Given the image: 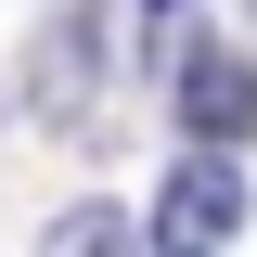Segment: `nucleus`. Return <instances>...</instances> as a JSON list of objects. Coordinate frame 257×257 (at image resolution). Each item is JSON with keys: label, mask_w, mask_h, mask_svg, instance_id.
Wrapping results in <instances>:
<instances>
[{"label": "nucleus", "mask_w": 257, "mask_h": 257, "mask_svg": "<svg viewBox=\"0 0 257 257\" xmlns=\"http://www.w3.org/2000/svg\"><path fill=\"white\" fill-rule=\"evenodd\" d=\"M155 52H167V103H180L193 155H219V142H244V128H257V64H244V52H219V39L180 26V13L155 26Z\"/></svg>", "instance_id": "obj_1"}, {"label": "nucleus", "mask_w": 257, "mask_h": 257, "mask_svg": "<svg viewBox=\"0 0 257 257\" xmlns=\"http://www.w3.org/2000/svg\"><path fill=\"white\" fill-rule=\"evenodd\" d=\"M231 231H244V167L231 155H180L155 193V257H219Z\"/></svg>", "instance_id": "obj_2"}, {"label": "nucleus", "mask_w": 257, "mask_h": 257, "mask_svg": "<svg viewBox=\"0 0 257 257\" xmlns=\"http://www.w3.org/2000/svg\"><path fill=\"white\" fill-rule=\"evenodd\" d=\"M39 257H128V206H103V193H90V206H64V219L39 231Z\"/></svg>", "instance_id": "obj_3"}]
</instances>
